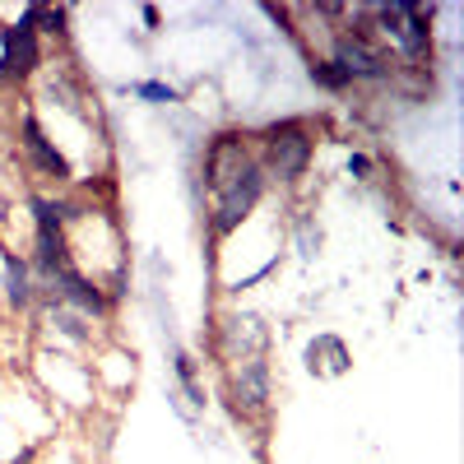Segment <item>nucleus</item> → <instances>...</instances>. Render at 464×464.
<instances>
[{"label":"nucleus","instance_id":"1","mask_svg":"<svg viewBox=\"0 0 464 464\" xmlns=\"http://www.w3.org/2000/svg\"><path fill=\"white\" fill-rule=\"evenodd\" d=\"M251 144L260 149L256 163L265 168V181H302L306 168H312V153H316L312 126L302 116H284V121L260 126L251 135Z\"/></svg>","mask_w":464,"mask_h":464},{"label":"nucleus","instance_id":"2","mask_svg":"<svg viewBox=\"0 0 464 464\" xmlns=\"http://www.w3.org/2000/svg\"><path fill=\"white\" fill-rule=\"evenodd\" d=\"M227 409L232 418H251V413H265L269 400H275V367L269 358H242V362H227Z\"/></svg>","mask_w":464,"mask_h":464},{"label":"nucleus","instance_id":"3","mask_svg":"<svg viewBox=\"0 0 464 464\" xmlns=\"http://www.w3.org/2000/svg\"><path fill=\"white\" fill-rule=\"evenodd\" d=\"M330 61L348 74V84H358V80H367V84H385L391 80V56H385L372 37H362V33H334V43H330Z\"/></svg>","mask_w":464,"mask_h":464},{"label":"nucleus","instance_id":"4","mask_svg":"<svg viewBox=\"0 0 464 464\" xmlns=\"http://www.w3.org/2000/svg\"><path fill=\"white\" fill-rule=\"evenodd\" d=\"M251 163H256L251 135H246V130H218V135L205 144V186L218 196V190H227Z\"/></svg>","mask_w":464,"mask_h":464},{"label":"nucleus","instance_id":"5","mask_svg":"<svg viewBox=\"0 0 464 464\" xmlns=\"http://www.w3.org/2000/svg\"><path fill=\"white\" fill-rule=\"evenodd\" d=\"M265 168L260 163H251L237 181H232L227 190H218V205H214V218H209V232H214V237H227V232L232 227H242L246 218H251V209L260 205V196H265Z\"/></svg>","mask_w":464,"mask_h":464},{"label":"nucleus","instance_id":"6","mask_svg":"<svg viewBox=\"0 0 464 464\" xmlns=\"http://www.w3.org/2000/svg\"><path fill=\"white\" fill-rule=\"evenodd\" d=\"M218 353L227 362L242 358H265L269 353V325L251 312H223L218 316Z\"/></svg>","mask_w":464,"mask_h":464},{"label":"nucleus","instance_id":"7","mask_svg":"<svg viewBox=\"0 0 464 464\" xmlns=\"http://www.w3.org/2000/svg\"><path fill=\"white\" fill-rule=\"evenodd\" d=\"M37 65H43V47H37L28 14L19 24L0 28V74L5 80H28V74H37Z\"/></svg>","mask_w":464,"mask_h":464},{"label":"nucleus","instance_id":"8","mask_svg":"<svg viewBox=\"0 0 464 464\" xmlns=\"http://www.w3.org/2000/svg\"><path fill=\"white\" fill-rule=\"evenodd\" d=\"M19 144H24V153H28V163L43 172V177H52V181H70L65 153L47 140L43 121H37V111H24V121H19Z\"/></svg>","mask_w":464,"mask_h":464},{"label":"nucleus","instance_id":"9","mask_svg":"<svg viewBox=\"0 0 464 464\" xmlns=\"http://www.w3.org/2000/svg\"><path fill=\"white\" fill-rule=\"evenodd\" d=\"M0 288H5V302L14 312H28L37 302V279H33V265L19 256V251H5L0 256Z\"/></svg>","mask_w":464,"mask_h":464},{"label":"nucleus","instance_id":"10","mask_svg":"<svg viewBox=\"0 0 464 464\" xmlns=\"http://www.w3.org/2000/svg\"><path fill=\"white\" fill-rule=\"evenodd\" d=\"M348 367H353V353H348V343L339 334H316L312 343H306V372H312V376L334 381Z\"/></svg>","mask_w":464,"mask_h":464},{"label":"nucleus","instance_id":"11","mask_svg":"<svg viewBox=\"0 0 464 464\" xmlns=\"http://www.w3.org/2000/svg\"><path fill=\"white\" fill-rule=\"evenodd\" d=\"M47 321H52L65 339H74V343H89V339H93V330L84 325V316L70 312V306H61V302H47Z\"/></svg>","mask_w":464,"mask_h":464},{"label":"nucleus","instance_id":"12","mask_svg":"<svg viewBox=\"0 0 464 464\" xmlns=\"http://www.w3.org/2000/svg\"><path fill=\"white\" fill-rule=\"evenodd\" d=\"M306 74H312V84H321V89H330V93H343V89H348V74H343L330 56H312Z\"/></svg>","mask_w":464,"mask_h":464},{"label":"nucleus","instance_id":"13","mask_svg":"<svg viewBox=\"0 0 464 464\" xmlns=\"http://www.w3.org/2000/svg\"><path fill=\"white\" fill-rule=\"evenodd\" d=\"M130 93H135V98H144V102H181V93H177V89H168V84H135Z\"/></svg>","mask_w":464,"mask_h":464},{"label":"nucleus","instance_id":"14","mask_svg":"<svg viewBox=\"0 0 464 464\" xmlns=\"http://www.w3.org/2000/svg\"><path fill=\"white\" fill-rule=\"evenodd\" d=\"M348 177L372 181V159H367V153H348Z\"/></svg>","mask_w":464,"mask_h":464},{"label":"nucleus","instance_id":"15","mask_svg":"<svg viewBox=\"0 0 464 464\" xmlns=\"http://www.w3.org/2000/svg\"><path fill=\"white\" fill-rule=\"evenodd\" d=\"M33 459H37V446H24V450H19L14 459H5V464H33Z\"/></svg>","mask_w":464,"mask_h":464}]
</instances>
